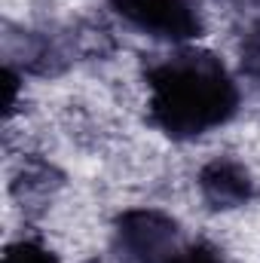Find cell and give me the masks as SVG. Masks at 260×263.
<instances>
[{"label":"cell","mask_w":260,"mask_h":263,"mask_svg":"<svg viewBox=\"0 0 260 263\" xmlns=\"http://www.w3.org/2000/svg\"><path fill=\"white\" fill-rule=\"evenodd\" d=\"M239 86L214 52L178 49L147 67L150 123L175 141H196L239 110Z\"/></svg>","instance_id":"obj_1"},{"label":"cell","mask_w":260,"mask_h":263,"mask_svg":"<svg viewBox=\"0 0 260 263\" xmlns=\"http://www.w3.org/2000/svg\"><path fill=\"white\" fill-rule=\"evenodd\" d=\"M117 245L132 263H172L187 245L181 223L162 208H126L117 223Z\"/></svg>","instance_id":"obj_2"},{"label":"cell","mask_w":260,"mask_h":263,"mask_svg":"<svg viewBox=\"0 0 260 263\" xmlns=\"http://www.w3.org/2000/svg\"><path fill=\"white\" fill-rule=\"evenodd\" d=\"M107 3L129 28L153 40L187 43L202 34V12L196 0H107Z\"/></svg>","instance_id":"obj_3"},{"label":"cell","mask_w":260,"mask_h":263,"mask_svg":"<svg viewBox=\"0 0 260 263\" xmlns=\"http://www.w3.org/2000/svg\"><path fill=\"white\" fill-rule=\"evenodd\" d=\"M196 187H199L202 202L214 211H233V208H242L254 199L251 172L230 156L208 159L196 175Z\"/></svg>","instance_id":"obj_4"},{"label":"cell","mask_w":260,"mask_h":263,"mask_svg":"<svg viewBox=\"0 0 260 263\" xmlns=\"http://www.w3.org/2000/svg\"><path fill=\"white\" fill-rule=\"evenodd\" d=\"M3 263H59V257L46 245H40L34 239H18V242H12L6 248Z\"/></svg>","instance_id":"obj_5"},{"label":"cell","mask_w":260,"mask_h":263,"mask_svg":"<svg viewBox=\"0 0 260 263\" xmlns=\"http://www.w3.org/2000/svg\"><path fill=\"white\" fill-rule=\"evenodd\" d=\"M239 62H242L245 77H251V80L260 83V22H254L245 31L242 46H239Z\"/></svg>","instance_id":"obj_6"},{"label":"cell","mask_w":260,"mask_h":263,"mask_svg":"<svg viewBox=\"0 0 260 263\" xmlns=\"http://www.w3.org/2000/svg\"><path fill=\"white\" fill-rule=\"evenodd\" d=\"M172 263H227V257L220 254L217 245H211L205 239H196V242H187Z\"/></svg>","instance_id":"obj_7"}]
</instances>
